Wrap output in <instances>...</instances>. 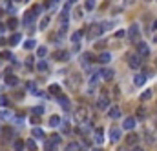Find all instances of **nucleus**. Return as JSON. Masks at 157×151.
<instances>
[{
    "mask_svg": "<svg viewBox=\"0 0 157 151\" xmlns=\"http://www.w3.org/2000/svg\"><path fill=\"white\" fill-rule=\"evenodd\" d=\"M75 118L79 124H89V120H92V113H89V107L88 106H80L77 113H75Z\"/></svg>",
    "mask_w": 157,
    "mask_h": 151,
    "instance_id": "f257e3e1",
    "label": "nucleus"
},
{
    "mask_svg": "<svg viewBox=\"0 0 157 151\" xmlns=\"http://www.w3.org/2000/svg\"><path fill=\"white\" fill-rule=\"evenodd\" d=\"M128 66L131 68V69H139L141 66H143V57L139 55V53H130L128 55Z\"/></svg>",
    "mask_w": 157,
    "mask_h": 151,
    "instance_id": "f03ea898",
    "label": "nucleus"
},
{
    "mask_svg": "<svg viewBox=\"0 0 157 151\" xmlns=\"http://www.w3.org/2000/svg\"><path fill=\"white\" fill-rule=\"evenodd\" d=\"M104 33V29H102V26L101 24H95V26H92L88 29V38L89 40H93V38H97V36H101Z\"/></svg>",
    "mask_w": 157,
    "mask_h": 151,
    "instance_id": "7ed1b4c3",
    "label": "nucleus"
},
{
    "mask_svg": "<svg viewBox=\"0 0 157 151\" xmlns=\"http://www.w3.org/2000/svg\"><path fill=\"white\" fill-rule=\"evenodd\" d=\"M137 53H139L143 58L150 57V48H148L146 42H137Z\"/></svg>",
    "mask_w": 157,
    "mask_h": 151,
    "instance_id": "20e7f679",
    "label": "nucleus"
},
{
    "mask_svg": "<svg viewBox=\"0 0 157 151\" xmlns=\"http://www.w3.org/2000/svg\"><path fill=\"white\" fill-rule=\"evenodd\" d=\"M139 33H141V29H139V26H137V24H131V26H130L128 36H130V40H131V42H137V38H139Z\"/></svg>",
    "mask_w": 157,
    "mask_h": 151,
    "instance_id": "39448f33",
    "label": "nucleus"
},
{
    "mask_svg": "<svg viewBox=\"0 0 157 151\" xmlns=\"http://www.w3.org/2000/svg\"><path fill=\"white\" fill-rule=\"evenodd\" d=\"M97 107H99V109L101 111H108V107H110V98L108 97H99L97 98Z\"/></svg>",
    "mask_w": 157,
    "mask_h": 151,
    "instance_id": "423d86ee",
    "label": "nucleus"
},
{
    "mask_svg": "<svg viewBox=\"0 0 157 151\" xmlns=\"http://www.w3.org/2000/svg\"><path fill=\"white\" fill-rule=\"evenodd\" d=\"M35 18H37V15H35V13L29 9V11L24 15V18H22V24H24V26H31V22H33Z\"/></svg>",
    "mask_w": 157,
    "mask_h": 151,
    "instance_id": "0eeeda50",
    "label": "nucleus"
},
{
    "mask_svg": "<svg viewBox=\"0 0 157 151\" xmlns=\"http://www.w3.org/2000/svg\"><path fill=\"white\" fill-rule=\"evenodd\" d=\"M110 140L111 142H119L121 140V129L119 127H111L110 129Z\"/></svg>",
    "mask_w": 157,
    "mask_h": 151,
    "instance_id": "6e6552de",
    "label": "nucleus"
},
{
    "mask_svg": "<svg viewBox=\"0 0 157 151\" xmlns=\"http://www.w3.org/2000/svg\"><path fill=\"white\" fill-rule=\"evenodd\" d=\"M144 82H146V75H144V73H137L135 77H133V84H135L137 88L144 86Z\"/></svg>",
    "mask_w": 157,
    "mask_h": 151,
    "instance_id": "1a4fd4ad",
    "label": "nucleus"
},
{
    "mask_svg": "<svg viewBox=\"0 0 157 151\" xmlns=\"http://www.w3.org/2000/svg\"><path fill=\"white\" fill-rule=\"evenodd\" d=\"M97 62H101V64H110V62H111V53H110V51L101 53V55L97 57Z\"/></svg>",
    "mask_w": 157,
    "mask_h": 151,
    "instance_id": "9d476101",
    "label": "nucleus"
},
{
    "mask_svg": "<svg viewBox=\"0 0 157 151\" xmlns=\"http://www.w3.org/2000/svg\"><path fill=\"white\" fill-rule=\"evenodd\" d=\"M122 127H124V129H128V131H131V129L135 127V118H133V117H128V118H124V122H122Z\"/></svg>",
    "mask_w": 157,
    "mask_h": 151,
    "instance_id": "9b49d317",
    "label": "nucleus"
},
{
    "mask_svg": "<svg viewBox=\"0 0 157 151\" xmlns=\"http://www.w3.org/2000/svg\"><path fill=\"white\" fill-rule=\"evenodd\" d=\"M4 80H6V86H9V88H15V86L18 84V78L15 75H6Z\"/></svg>",
    "mask_w": 157,
    "mask_h": 151,
    "instance_id": "f8f14e48",
    "label": "nucleus"
},
{
    "mask_svg": "<svg viewBox=\"0 0 157 151\" xmlns=\"http://www.w3.org/2000/svg\"><path fill=\"white\" fill-rule=\"evenodd\" d=\"M108 115H110V118H119L121 117V109L117 106H111L110 109H108Z\"/></svg>",
    "mask_w": 157,
    "mask_h": 151,
    "instance_id": "ddd939ff",
    "label": "nucleus"
},
{
    "mask_svg": "<svg viewBox=\"0 0 157 151\" xmlns=\"http://www.w3.org/2000/svg\"><path fill=\"white\" fill-rule=\"evenodd\" d=\"M95 142L97 144H102L104 142V129L102 127H97L95 129Z\"/></svg>",
    "mask_w": 157,
    "mask_h": 151,
    "instance_id": "4468645a",
    "label": "nucleus"
},
{
    "mask_svg": "<svg viewBox=\"0 0 157 151\" xmlns=\"http://www.w3.org/2000/svg\"><path fill=\"white\" fill-rule=\"evenodd\" d=\"M101 78H102V77H101V71H95L92 77H89V86H92V88H93V86H97Z\"/></svg>",
    "mask_w": 157,
    "mask_h": 151,
    "instance_id": "2eb2a0df",
    "label": "nucleus"
},
{
    "mask_svg": "<svg viewBox=\"0 0 157 151\" xmlns=\"http://www.w3.org/2000/svg\"><path fill=\"white\" fill-rule=\"evenodd\" d=\"M55 58L60 60V62H66V60H70V53L68 51H57L55 53Z\"/></svg>",
    "mask_w": 157,
    "mask_h": 151,
    "instance_id": "dca6fc26",
    "label": "nucleus"
},
{
    "mask_svg": "<svg viewBox=\"0 0 157 151\" xmlns=\"http://www.w3.org/2000/svg\"><path fill=\"white\" fill-rule=\"evenodd\" d=\"M101 77H102V80H111L113 78V69H101Z\"/></svg>",
    "mask_w": 157,
    "mask_h": 151,
    "instance_id": "f3484780",
    "label": "nucleus"
},
{
    "mask_svg": "<svg viewBox=\"0 0 157 151\" xmlns=\"http://www.w3.org/2000/svg\"><path fill=\"white\" fill-rule=\"evenodd\" d=\"M31 137L33 138H44V131H42L40 127H33L31 129Z\"/></svg>",
    "mask_w": 157,
    "mask_h": 151,
    "instance_id": "a211bd4d",
    "label": "nucleus"
},
{
    "mask_svg": "<svg viewBox=\"0 0 157 151\" xmlns=\"http://www.w3.org/2000/svg\"><path fill=\"white\" fill-rule=\"evenodd\" d=\"M66 151H82V147H80L79 142H71V144L66 146Z\"/></svg>",
    "mask_w": 157,
    "mask_h": 151,
    "instance_id": "6ab92c4d",
    "label": "nucleus"
},
{
    "mask_svg": "<svg viewBox=\"0 0 157 151\" xmlns=\"http://www.w3.org/2000/svg\"><path fill=\"white\" fill-rule=\"evenodd\" d=\"M20 40H22V35L15 33V35H11V38H9V44H11V46H17Z\"/></svg>",
    "mask_w": 157,
    "mask_h": 151,
    "instance_id": "aec40b11",
    "label": "nucleus"
},
{
    "mask_svg": "<svg viewBox=\"0 0 157 151\" xmlns=\"http://www.w3.org/2000/svg\"><path fill=\"white\" fill-rule=\"evenodd\" d=\"M126 142H128L130 146H133V144H137V142H139V137H137V135H133V133H130V135L126 137Z\"/></svg>",
    "mask_w": 157,
    "mask_h": 151,
    "instance_id": "412c9836",
    "label": "nucleus"
},
{
    "mask_svg": "<svg viewBox=\"0 0 157 151\" xmlns=\"http://www.w3.org/2000/svg\"><path fill=\"white\" fill-rule=\"evenodd\" d=\"M59 104L64 107V109H70V100L66 98V97H62V95H60V97H59Z\"/></svg>",
    "mask_w": 157,
    "mask_h": 151,
    "instance_id": "4be33fe9",
    "label": "nucleus"
},
{
    "mask_svg": "<svg viewBox=\"0 0 157 151\" xmlns=\"http://www.w3.org/2000/svg\"><path fill=\"white\" fill-rule=\"evenodd\" d=\"M50 93L60 97V86H59V84H51V86H50Z\"/></svg>",
    "mask_w": 157,
    "mask_h": 151,
    "instance_id": "5701e85b",
    "label": "nucleus"
},
{
    "mask_svg": "<svg viewBox=\"0 0 157 151\" xmlns=\"http://www.w3.org/2000/svg\"><path fill=\"white\" fill-rule=\"evenodd\" d=\"M60 122H62V120H60L59 117H50V126H51V127H59Z\"/></svg>",
    "mask_w": 157,
    "mask_h": 151,
    "instance_id": "b1692460",
    "label": "nucleus"
},
{
    "mask_svg": "<svg viewBox=\"0 0 157 151\" xmlns=\"http://www.w3.org/2000/svg\"><path fill=\"white\" fill-rule=\"evenodd\" d=\"M24 146H26V142H24V140H15V144H13L15 151H22V149H24Z\"/></svg>",
    "mask_w": 157,
    "mask_h": 151,
    "instance_id": "393cba45",
    "label": "nucleus"
},
{
    "mask_svg": "<svg viewBox=\"0 0 157 151\" xmlns=\"http://www.w3.org/2000/svg\"><path fill=\"white\" fill-rule=\"evenodd\" d=\"M80 38H82V31H75V33L71 35V42H73V44H79Z\"/></svg>",
    "mask_w": 157,
    "mask_h": 151,
    "instance_id": "a878e982",
    "label": "nucleus"
},
{
    "mask_svg": "<svg viewBox=\"0 0 157 151\" xmlns=\"http://www.w3.org/2000/svg\"><path fill=\"white\" fill-rule=\"evenodd\" d=\"M48 24H50V15H48V16H44V18L40 20V26H38V28H40V29H46Z\"/></svg>",
    "mask_w": 157,
    "mask_h": 151,
    "instance_id": "bb28decb",
    "label": "nucleus"
},
{
    "mask_svg": "<svg viewBox=\"0 0 157 151\" xmlns=\"http://www.w3.org/2000/svg\"><path fill=\"white\" fill-rule=\"evenodd\" d=\"M48 55V49L46 48H44V46H40L38 49H37V57H40V58H44V57H46Z\"/></svg>",
    "mask_w": 157,
    "mask_h": 151,
    "instance_id": "cd10ccee",
    "label": "nucleus"
},
{
    "mask_svg": "<svg viewBox=\"0 0 157 151\" xmlns=\"http://www.w3.org/2000/svg\"><path fill=\"white\" fill-rule=\"evenodd\" d=\"M26 146H28L31 151H35V149H37V142H35V138H29V140H26Z\"/></svg>",
    "mask_w": 157,
    "mask_h": 151,
    "instance_id": "c85d7f7f",
    "label": "nucleus"
},
{
    "mask_svg": "<svg viewBox=\"0 0 157 151\" xmlns=\"http://www.w3.org/2000/svg\"><path fill=\"white\" fill-rule=\"evenodd\" d=\"M24 48H26V49H33V48H35V40H33V38L26 40V42H24Z\"/></svg>",
    "mask_w": 157,
    "mask_h": 151,
    "instance_id": "c756f323",
    "label": "nucleus"
},
{
    "mask_svg": "<svg viewBox=\"0 0 157 151\" xmlns=\"http://www.w3.org/2000/svg\"><path fill=\"white\" fill-rule=\"evenodd\" d=\"M84 7H86L88 11H92V9L95 7V0H86V4H84Z\"/></svg>",
    "mask_w": 157,
    "mask_h": 151,
    "instance_id": "7c9ffc66",
    "label": "nucleus"
},
{
    "mask_svg": "<svg viewBox=\"0 0 157 151\" xmlns=\"http://www.w3.org/2000/svg\"><path fill=\"white\" fill-rule=\"evenodd\" d=\"M44 113V107L42 106H37V107H33V115H37V117H40Z\"/></svg>",
    "mask_w": 157,
    "mask_h": 151,
    "instance_id": "2f4dec72",
    "label": "nucleus"
},
{
    "mask_svg": "<svg viewBox=\"0 0 157 151\" xmlns=\"http://www.w3.org/2000/svg\"><path fill=\"white\" fill-rule=\"evenodd\" d=\"M37 69H38V71H46V69H48V64L44 62V60L38 62V64H37Z\"/></svg>",
    "mask_w": 157,
    "mask_h": 151,
    "instance_id": "473e14b6",
    "label": "nucleus"
},
{
    "mask_svg": "<svg viewBox=\"0 0 157 151\" xmlns=\"http://www.w3.org/2000/svg\"><path fill=\"white\" fill-rule=\"evenodd\" d=\"M18 26V20L17 18H9V22H8V28H11V29H15Z\"/></svg>",
    "mask_w": 157,
    "mask_h": 151,
    "instance_id": "72a5a7b5",
    "label": "nucleus"
},
{
    "mask_svg": "<svg viewBox=\"0 0 157 151\" xmlns=\"http://www.w3.org/2000/svg\"><path fill=\"white\" fill-rule=\"evenodd\" d=\"M150 97H152V89H146V91L141 95V100H148Z\"/></svg>",
    "mask_w": 157,
    "mask_h": 151,
    "instance_id": "f704fd0d",
    "label": "nucleus"
},
{
    "mask_svg": "<svg viewBox=\"0 0 157 151\" xmlns=\"http://www.w3.org/2000/svg\"><path fill=\"white\" fill-rule=\"evenodd\" d=\"M50 140H51V144H55V146H57V144L60 142V135H51V137H50Z\"/></svg>",
    "mask_w": 157,
    "mask_h": 151,
    "instance_id": "c9c22d12",
    "label": "nucleus"
},
{
    "mask_svg": "<svg viewBox=\"0 0 157 151\" xmlns=\"http://www.w3.org/2000/svg\"><path fill=\"white\" fill-rule=\"evenodd\" d=\"M62 133H64V135L70 133V124H68V122H64V126H62Z\"/></svg>",
    "mask_w": 157,
    "mask_h": 151,
    "instance_id": "e433bc0d",
    "label": "nucleus"
},
{
    "mask_svg": "<svg viewBox=\"0 0 157 151\" xmlns=\"http://www.w3.org/2000/svg\"><path fill=\"white\" fill-rule=\"evenodd\" d=\"M13 115H11V111H2L0 113V118H11Z\"/></svg>",
    "mask_w": 157,
    "mask_h": 151,
    "instance_id": "4c0bfd02",
    "label": "nucleus"
},
{
    "mask_svg": "<svg viewBox=\"0 0 157 151\" xmlns=\"http://www.w3.org/2000/svg\"><path fill=\"white\" fill-rule=\"evenodd\" d=\"M8 104H9L8 97H0V106H8Z\"/></svg>",
    "mask_w": 157,
    "mask_h": 151,
    "instance_id": "58836bf2",
    "label": "nucleus"
},
{
    "mask_svg": "<svg viewBox=\"0 0 157 151\" xmlns=\"http://www.w3.org/2000/svg\"><path fill=\"white\" fill-rule=\"evenodd\" d=\"M73 16H75V18H82V11H80V9H75Z\"/></svg>",
    "mask_w": 157,
    "mask_h": 151,
    "instance_id": "ea45409f",
    "label": "nucleus"
},
{
    "mask_svg": "<svg viewBox=\"0 0 157 151\" xmlns=\"http://www.w3.org/2000/svg\"><path fill=\"white\" fill-rule=\"evenodd\" d=\"M26 66H28V68H31V66H33V57H28V60H26Z\"/></svg>",
    "mask_w": 157,
    "mask_h": 151,
    "instance_id": "a19ab883",
    "label": "nucleus"
},
{
    "mask_svg": "<svg viewBox=\"0 0 157 151\" xmlns=\"http://www.w3.org/2000/svg\"><path fill=\"white\" fill-rule=\"evenodd\" d=\"M113 98H119V88L113 86Z\"/></svg>",
    "mask_w": 157,
    "mask_h": 151,
    "instance_id": "79ce46f5",
    "label": "nucleus"
},
{
    "mask_svg": "<svg viewBox=\"0 0 157 151\" xmlns=\"http://www.w3.org/2000/svg\"><path fill=\"white\" fill-rule=\"evenodd\" d=\"M124 35H126V33H124V31H117V33H115V36H117V38H122V36H124Z\"/></svg>",
    "mask_w": 157,
    "mask_h": 151,
    "instance_id": "37998d69",
    "label": "nucleus"
},
{
    "mask_svg": "<svg viewBox=\"0 0 157 151\" xmlns=\"http://www.w3.org/2000/svg\"><path fill=\"white\" fill-rule=\"evenodd\" d=\"M38 118H40V117H37V115H33V117H31V122H33V124H37V122H38Z\"/></svg>",
    "mask_w": 157,
    "mask_h": 151,
    "instance_id": "c03bdc74",
    "label": "nucleus"
},
{
    "mask_svg": "<svg viewBox=\"0 0 157 151\" xmlns=\"http://www.w3.org/2000/svg\"><path fill=\"white\" fill-rule=\"evenodd\" d=\"M133 2H135V0H124V6H131Z\"/></svg>",
    "mask_w": 157,
    "mask_h": 151,
    "instance_id": "a18cd8bd",
    "label": "nucleus"
},
{
    "mask_svg": "<svg viewBox=\"0 0 157 151\" xmlns=\"http://www.w3.org/2000/svg\"><path fill=\"white\" fill-rule=\"evenodd\" d=\"M139 118H144V109H139Z\"/></svg>",
    "mask_w": 157,
    "mask_h": 151,
    "instance_id": "49530a36",
    "label": "nucleus"
},
{
    "mask_svg": "<svg viewBox=\"0 0 157 151\" xmlns=\"http://www.w3.org/2000/svg\"><path fill=\"white\" fill-rule=\"evenodd\" d=\"M4 31H6V26H4V24H0V35H2Z\"/></svg>",
    "mask_w": 157,
    "mask_h": 151,
    "instance_id": "de8ad7c7",
    "label": "nucleus"
},
{
    "mask_svg": "<svg viewBox=\"0 0 157 151\" xmlns=\"http://www.w3.org/2000/svg\"><path fill=\"white\" fill-rule=\"evenodd\" d=\"M152 29H153V31L157 29V20H155V22H153V26H152Z\"/></svg>",
    "mask_w": 157,
    "mask_h": 151,
    "instance_id": "09e8293b",
    "label": "nucleus"
},
{
    "mask_svg": "<svg viewBox=\"0 0 157 151\" xmlns=\"http://www.w3.org/2000/svg\"><path fill=\"white\" fill-rule=\"evenodd\" d=\"M4 44H6V40H4V38H0V46H4Z\"/></svg>",
    "mask_w": 157,
    "mask_h": 151,
    "instance_id": "8fccbe9b",
    "label": "nucleus"
},
{
    "mask_svg": "<svg viewBox=\"0 0 157 151\" xmlns=\"http://www.w3.org/2000/svg\"><path fill=\"white\" fill-rule=\"evenodd\" d=\"M133 151H143V147H133Z\"/></svg>",
    "mask_w": 157,
    "mask_h": 151,
    "instance_id": "3c124183",
    "label": "nucleus"
},
{
    "mask_svg": "<svg viewBox=\"0 0 157 151\" xmlns=\"http://www.w3.org/2000/svg\"><path fill=\"white\" fill-rule=\"evenodd\" d=\"M93 151H102V149H99V147H95V149H93Z\"/></svg>",
    "mask_w": 157,
    "mask_h": 151,
    "instance_id": "603ef678",
    "label": "nucleus"
},
{
    "mask_svg": "<svg viewBox=\"0 0 157 151\" xmlns=\"http://www.w3.org/2000/svg\"><path fill=\"white\" fill-rule=\"evenodd\" d=\"M2 15H4V11H2V9H0V16H2Z\"/></svg>",
    "mask_w": 157,
    "mask_h": 151,
    "instance_id": "864d4df0",
    "label": "nucleus"
},
{
    "mask_svg": "<svg viewBox=\"0 0 157 151\" xmlns=\"http://www.w3.org/2000/svg\"><path fill=\"white\" fill-rule=\"evenodd\" d=\"M51 2H57V0H51Z\"/></svg>",
    "mask_w": 157,
    "mask_h": 151,
    "instance_id": "5fc2aeb1",
    "label": "nucleus"
},
{
    "mask_svg": "<svg viewBox=\"0 0 157 151\" xmlns=\"http://www.w3.org/2000/svg\"><path fill=\"white\" fill-rule=\"evenodd\" d=\"M146 2H148V0H146Z\"/></svg>",
    "mask_w": 157,
    "mask_h": 151,
    "instance_id": "6e6d98bb",
    "label": "nucleus"
},
{
    "mask_svg": "<svg viewBox=\"0 0 157 151\" xmlns=\"http://www.w3.org/2000/svg\"><path fill=\"white\" fill-rule=\"evenodd\" d=\"M71 2H73V0H71Z\"/></svg>",
    "mask_w": 157,
    "mask_h": 151,
    "instance_id": "4d7b16f0",
    "label": "nucleus"
}]
</instances>
